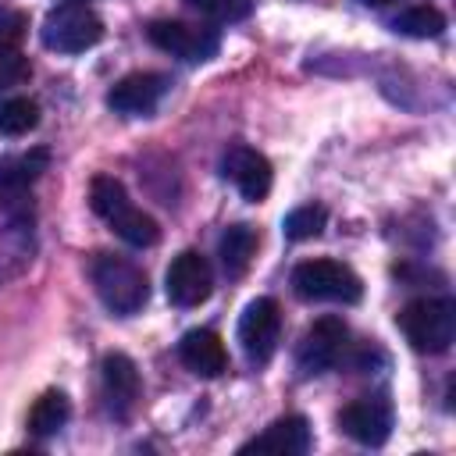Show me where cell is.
Segmentation results:
<instances>
[{"instance_id":"6da1fadb","label":"cell","mask_w":456,"mask_h":456,"mask_svg":"<svg viewBox=\"0 0 456 456\" xmlns=\"http://www.w3.org/2000/svg\"><path fill=\"white\" fill-rule=\"evenodd\" d=\"M89 207L96 217H103L110 224V232H118L128 246H153L160 239V228L150 214H142L139 207H132L125 185L110 175H96L89 182Z\"/></svg>"},{"instance_id":"7a4b0ae2","label":"cell","mask_w":456,"mask_h":456,"mask_svg":"<svg viewBox=\"0 0 456 456\" xmlns=\"http://www.w3.org/2000/svg\"><path fill=\"white\" fill-rule=\"evenodd\" d=\"M89 278L96 285V296L103 299V306L118 317H128L135 310H142V303L150 299V285H146V274L125 260V256H114V253H100L89 267Z\"/></svg>"},{"instance_id":"3957f363","label":"cell","mask_w":456,"mask_h":456,"mask_svg":"<svg viewBox=\"0 0 456 456\" xmlns=\"http://www.w3.org/2000/svg\"><path fill=\"white\" fill-rule=\"evenodd\" d=\"M399 331L417 353H445L456 338V303L452 299H413L399 310Z\"/></svg>"},{"instance_id":"277c9868","label":"cell","mask_w":456,"mask_h":456,"mask_svg":"<svg viewBox=\"0 0 456 456\" xmlns=\"http://www.w3.org/2000/svg\"><path fill=\"white\" fill-rule=\"evenodd\" d=\"M292 289L299 299H317V303H360L363 281L360 274L342 264V260H303L292 271Z\"/></svg>"},{"instance_id":"5b68a950","label":"cell","mask_w":456,"mask_h":456,"mask_svg":"<svg viewBox=\"0 0 456 456\" xmlns=\"http://www.w3.org/2000/svg\"><path fill=\"white\" fill-rule=\"evenodd\" d=\"M39 39L57 53H86L103 39V21L86 4H61L43 18Z\"/></svg>"},{"instance_id":"8992f818","label":"cell","mask_w":456,"mask_h":456,"mask_svg":"<svg viewBox=\"0 0 456 456\" xmlns=\"http://www.w3.org/2000/svg\"><path fill=\"white\" fill-rule=\"evenodd\" d=\"M281 335V306L271 296H256L246 303L239 317V346L249 363H267L278 349Z\"/></svg>"},{"instance_id":"52a82bcc","label":"cell","mask_w":456,"mask_h":456,"mask_svg":"<svg viewBox=\"0 0 456 456\" xmlns=\"http://www.w3.org/2000/svg\"><path fill=\"white\" fill-rule=\"evenodd\" d=\"M146 36L157 50L182 57V61H210L221 46L217 32L207 25H189V21H175V18H157L146 25Z\"/></svg>"},{"instance_id":"ba28073f","label":"cell","mask_w":456,"mask_h":456,"mask_svg":"<svg viewBox=\"0 0 456 456\" xmlns=\"http://www.w3.org/2000/svg\"><path fill=\"white\" fill-rule=\"evenodd\" d=\"M346 338H349V331H346V324H342L338 317H321V321H314V324L303 331L299 346H296V367H299L303 374H324V370H331V367L342 360Z\"/></svg>"},{"instance_id":"9c48e42d","label":"cell","mask_w":456,"mask_h":456,"mask_svg":"<svg viewBox=\"0 0 456 456\" xmlns=\"http://www.w3.org/2000/svg\"><path fill=\"white\" fill-rule=\"evenodd\" d=\"M164 289L175 306H200L214 289V271H210L207 256L196 249L178 253L164 274Z\"/></svg>"},{"instance_id":"30bf717a","label":"cell","mask_w":456,"mask_h":456,"mask_svg":"<svg viewBox=\"0 0 456 456\" xmlns=\"http://www.w3.org/2000/svg\"><path fill=\"white\" fill-rule=\"evenodd\" d=\"M338 428L360 445H381L392 435V403L385 395H363L338 410Z\"/></svg>"},{"instance_id":"8fae6325","label":"cell","mask_w":456,"mask_h":456,"mask_svg":"<svg viewBox=\"0 0 456 456\" xmlns=\"http://www.w3.org/2000/svg\"><path fill=\"white\" fill-rule=\"evenodd\" d=\"M167 93V75L160 71H132L125 75L121 82L110 86L107 93V107L114 114H125V118H135V114H150Z\"/></svg>"},{"instance_id":"7c38bea8","label":"cell","mask_w":456,"mask_h":456,"mask_svg":"<svg viewBox=\"0 0 456 456\" xmlns=\"http://www.w3.org/2000/svg\"><path fill=\"white\" fill-rule=\"evenodd\" d=\"M314 435H310V420L299 417V413H289V417H278L271 428H264L256 438L242 442L239 452H274V456H303L310 449Z\"/></svg>"},{"instance_id":"4fadbf2b","label":"cell","mask_w":456,"mask_h":456,"mask_svg":"<svg viewBox=\"0 0 456 456\" xmlns=\"http://www.w3.org/2000/svg\"><path fill=\"white\" fill-rule=\"evenodd\" d=\"M224 175L235 182V189L242 192V200L249 203H260L267 192H271V160L249 146H232L224 153Z\"/></svg>"},{"instance_id":"5bb4252c","label":"cell","mask_w":456,"mask_h":456,"mask_svg":"<svg viewBox=\"0 0 456 456\" xmlns=\"http://www.w3.org/2000/svg\"><path fill=\"white\" fill-rule=\"evenodd\" d=\"M100 381H103V399L114 417H128L135 399H139V370L132 356L125 353H107L100 360Z\"/></svg>"},{"instance_id":"9a60e30c","label":"cell","mask_w":456,"mask_h":456,"mask_svg":"<svg viewBox=\"0 0 456 456\" xmlns=\"http://www.w3.org/2000/svg\"><path fill=\"white\" fill-rule=\"evenodd\" d=\"M178 360L196 374V378H217L228 367L224 342L210 328H192L178 342Z\"/></svg>"},{"instance_id":"2e32d148","label":"cell","mask_w":456,"mask_h":456,"mask_svg":"<svg viewBox=\"0 0 456 456\" xmlns=\"http://www.w3.org/2000/svg\"><path fill=\"white\" fill-rule=\"evenodd\" d=\"M50 164V153L43 146L28 150V153H11V157H0V200H11L18 192H25Z\"/></svg>"},{"instance_id":"e0dca14e","label":"cell","mask_w":456,"mask_h":456,"mask_svg":"<svg viewBox=\"0 0 456 456\" xmlns=\"http://www.w3.org/2000/svg\"><path fill=\"white\" fill-rule=\"evenodd\" d=\"M253 253H256V232H253L249 224H228V228L221 232V239H217V256H221V267H224L232 278L249 267Z\"/></svg>"},{"instance_id":"ac0fdd59","label":"cell","mask_w":456,"mask_h":456,"mask_svg":"<svg viewBox=\"0 0 456 456\" xmlns=\"http://www.w3.org/2000/svg\"><path fill=\"white\" fill-rule=\"evenodd\" d=\"M68 417H71L68 395H64L61 388H50V392H43V395L32 403V410H28V431L39 435V438L57 435V431L68 424Z\"/></svg>"},{"instance_id":"d6986e66","label":"cell","mask_w":456,"mask_h":456,"mask_svg":"<svg viewBox=\"0 0 456 456\" xmlns=\"http://www.w3.org/2000/svg\"><path fill=\"white\" fill-rule=\"evenodd\" d=\"M392 28L403 32V36H413V39H435L445 32V14L438 7H428V4H417V7H406L392 18Z\"/></svg>"},{"instance_id":"ffe728a7","label":"cell","mask_w":456,"mask_h":456,"mask_svg":"<svg viewBox=\"0 0 456 456\" xmlns=\"http://www.w3.org/2000/svg\"><path fill=\"white\" fill-rule=\"evenodd\" d=\"M324 224H328V210L321 203H303V207H296V210L285 214L281 232H285V239L303 242V239H317L324 232Z\"/></svg>"},{"instance_id":"44dd1931","label":"cell","mask_w":456,"mask_h":456,"mask_svg":"<svg viewBox=\"0 0 456 456\" xmlns=\"http://www.w3.org/2000/svg\"><path fill=\"white\" fill-rule=\"evenodd\" d=\"M39 125V107L28 96H11L0 103V135H25Z\"/></svg>"},{"instance_id":"7402d4cb","label":"cell","mask_w":456,"mask_h":456,"mask_svg":"<svg viewBox=\"0 0 456 456\" xmlns=\"http://www.w3.org/2000/svg\"><path fill=\"white\" fill-rule=\"evenodd\" d=\"M189 7H196L200 14L214 18V21H239L249 14V0H185Z\"/></svg>"},{"instance_id":"603a6c76","label":"cell","mask_w":456,"mask_h":456,"mask_svg":"<svg viewBox=\"0 0 456 456\" xmlns=\"http://www.w3.org/2000/svg\"><path fill=\"white\" fill-rule=\"evenodd\" d=\"M28 57H21L14 46L11 50H0V93L4 89H11V86H18V82H25L28 78Z\"/></svg>"},{"instance_id":"cb8c5ba5","label":"cell","mask_w":456,"mask_h":456,"mask_svg":"<svg viewBox=\"0 0 456 456\" xmlns=\"http://www.w3.org/2000/svg\"><path fill=\"white\" fill-rule=\"evenodd\" d=\"M25 28H28V18L21 11L0 4V50H11L25 36Z\"/></svg>"},{"instance_id":"d4e9b609","label":"cell","mask_w":456,"mask_h":456,"mask_svg":"<svg viewBox=\"0 0 456 456\" xmlns=\"http://www.w3.org/2000/svg\"><path fill=\"white\" fill-rule=\"evenodd\" d=\"M367 7H385V4H392V0H363Z\"/></svg>"}]
</instances>
